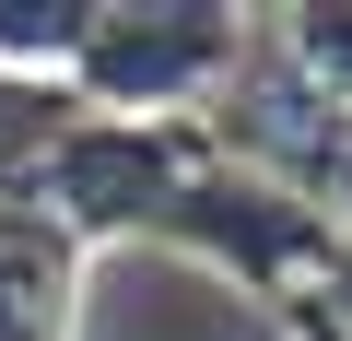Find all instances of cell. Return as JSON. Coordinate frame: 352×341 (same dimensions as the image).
<instances>
[{"label":"cell","mask_w":352,"mask_h":341,"mask_svg":"<svg viewBox=\"0 0 352 341\" xmlns=\"http://www.w3.org/2000/svg\"><path fill=\"white\" fill-rule=\"evenodd\" d=\"M247 48L258 36L223 0H94V36L71 59V106L176 130L188 106H223V83L247 71Z\"/></svg>","instance_id":"1"},{"label":"cell","mask_w":352,"mask_h":341,"mask_svg":"<svg viewBox=\"0 0 352 341\" xmlns=\"http://www.w3.org/2000/svg\"><path fill=\"white\" fill-rule=\"evenodd\" d=\"M188 141L153 130V118H71L59 153H47V177H36V212L71 236V247H106V236H164L176 189H188Z\"/></svg>","instance_id":"2"},{"label":"cell","mask_w":352,"mask_h":341,"mask_svg":"<svg viewBox=\"0 0 352 341\" xmlns=\"http://www.w3.org/2000/svg\"><path fill=\"white\" fill-rule=\"evenodd\" d=\"M71 282H82V247L36 200H0V341H59L71 329Z\"/></svg>","instance_id":"3"},{"label":"cell","mask_w":352,"mask_h":341,"mask_svg":"<svg viewBox=\"0 0 352 341\" xmlns=\"http://www.w3.org/2000/svg\"><path fill=\"white\" fill-rule=\"evenodd\" d=\"M94 36V0H0V71H24V83H71Z\"/></svg>","instance_id":"4"},{"label":"cell","mask_w":352,"mask_h":341,"mask_svg":"<svg viewBox=\"0 0 352 341\" xmlns=\"http://www.w3.org/2000/svg\"><path fill=\"white\" fill-rule=\"evenodd\" d=\"M329 106H352V0H317V12H282V36H270Z\"/></svg>","instance_id":"5"},{"label":"cell","mask_w":352,"mask_h":341,"mask_svg":"<svg viewBox=\"0 0 352 341\" xmlns=\"http://www.w3.org/2000/svg\"><path fill=\"white\" fill-rule=\"evenodd\" d=\"M329 294H340V318H352V236H329Z\"/></svg>","instance_id":"6"}]
</instances>
